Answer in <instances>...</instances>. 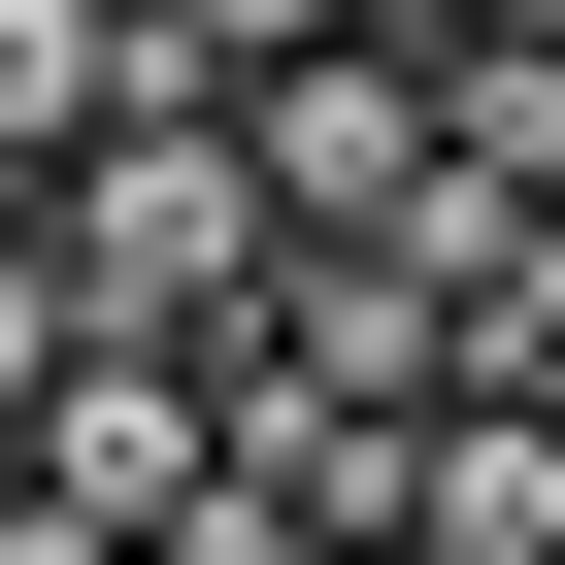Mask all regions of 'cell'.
Returning <instances> with one entry per match:
<instances>
[{
	"label": "cell",
	"mask_w": 565,
	"mask_h": 565,
	"mask_svg": "<svg viewBox=\"0 0 565 565\" xmlns=\"http://www.w3.org/2000/svg\"><path fill=\"white\" fill-rule=\"evenodd\" d=\"M266 300H300V200H266L233 100H134L100 167L0 200V366H34V333H200V366H233Z\"/></svg>",
	"instance_id": "cell-1"
},
{
	"label": "cell",
	"mask_w": 565,
	"mask_h": 565,
	"mask_svg": "<svg viewBox=\"0 0 565 565\" xmlns=\"http://www.w3.org/2000/svg\"><path fill=\"white\" fill-rule=\"evenodd\" d=\"M134 100H200V34H167V0H0V200H34V167H100Z\"/></svg>",
	"instance_id": "cell-2"
}]
</instances>
